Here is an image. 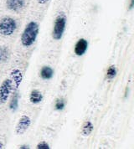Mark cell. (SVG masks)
I'll use <instances>...</instances> for the list:
<instances>
[{"label":"cell","mask_w":134,"mask_h":149,"mask_svg":"<svg viewBox=\"0 0 134 149\" xmlns=\"http://www.w3.org/2000/svg\"><path fill=\"white\" fill-rule=\"evenodd\" d=\"M40 33V24L36 21H29L23 30L20 43L24 48H29L35 43Z\"/></svg>","instance_id":"cell-1"},{"label":"cell","mask_w":134,"mask_h":149,"mask_svg":"<svg viewBox=\"0 0 134 149\" xmlns=\"http://www.w3.org/2000/svg\"><path fill=\"white\" fill-rule=\"evenodd\" d=\"M19 91V87L15 85L13 78H5L0 85V106H3L8 102L9 98L15 91Z\"/></svg>","instance_id":"cell-2"},{"label":"cell","mask_w":134,"mask_h":149,"mask_svg":"<svg viewBox=\"0 0 134 149\" xmlns=\"http://www.w3.org/2000/svg\"><path fill=\"white\" fill-rule=\"evenodd\" d=\"M18 29L17 20L10 16H4L0 19V35L3 37L12 36Z\"/></svg>","instance_id":"cell-3"},{"label":"cell","mask_w":134,"mask_h":149,"mask_svg":"<svg viewBox=\"0 0 134 149\" xmlns=\"http://www.w3.org/2000/svg\"><path fill=\"white\" fill-rule=\"evenodd\" d=\"M66 16L65 14L58 15L54 22L51 36L54 40H60L63 37L66 28Z\"/></svg>","instance_id":"cell-4"},{"label":"cell","mask_w":134,"mask_h":149,"mask_svg":"<svg viewBox=\"0 0 134 149\" xmlns=\"http://www.w3.org/2000/svg\"><path fill=\"white\" fill-rule=\"evenodd\" d=\"M31 118L28 115H22L20 117L19 121L17 122L15 128H14V133L16 135H23L29 130V127L31 126Z\"/></svg>","instance_id":"cell-5"},{"label":"cell","mask_w":134,"mask_h":149,"mask_svg":"<svg viewBox=\"0 0 134 149\" xmlns=\"http://www.w3.org/2000/svg\"><path fill=\"white\" fill-rule=\"evenodd\" d=\"M5 6L11 12L20 13L26 7V0H6Z\"/></svg>","instance_id":"cell-6"},{"label":"cell","mask_w":134,"mask_h":149,"mask_svg":"<svg viewBox=\"0 0 134 149\" xmlns=\"http://www.w3.org/2000/svg\"><path fill=\"white\" fill-rule=\"evenodd\" d=\"M87 49H88V41L84 38H81L75 43L74 47V53L77 56H82L86 54Z\"/></svg>","instance_id":"cell-7"},{"label":"cell","mask_w":134,"mask_h":149,"mask_svg":"<svg viewBox=\"0 0 134 149\" xmlns=\"http://www.w3.org/2000/svg\"><path fill=\"white\" fill-rule=\"evenodd\" d=\"M19 103H20V93H19V91H17L11 95V99H10L9 104H8L9 110L12 112L17 111V110L19 109Z\"/></svg>","instance_id":"cell-8"},{"label":"cell","mask_w":134,"mask_h":149,"mask_svg":"<svg viewBox=\"0 0 134 149\" xmlns=\"http://www.w3.org/2000/svg\"><path fill=\"white\" fill-rule=\"evenodd\" d=\"M29 99V102H31L33 105H38V104H40V102L43 101L44 95H43V94L40 92L39 90L34 89V90L31 91Z\"/></svg>","instance_id":"cell-9"},{"label":"cell","mask_w":134,"mask_h":149,"mask_svg":"<svg viewBox=\"0 0 134 149\" xmlns=\"http://www.w3.org/2000/svg\"><path fill=\"white\" fill-rule=\"evenodd\" d=\"M40 76L43 80H50L54 76L53 68L49 65H44L40 69Z\"/></svg>","instance_id":"cell-10"},{"label":"cell","mask_w":134,"mask_h":149,"mask_svg":"<svg viewBox=\"0 0 134 149\" xmlns=\"http://www.w3.org/2000/svg\"><path fill=\"white\" fill-rule=\"evenodd\" d=\"M11 51L7 45H0V64L7 63L10 60Z\"/></svg>","instance_id":"cell-11"},{"label":"cell","mask_w":134,"mask_h":149,"mask_svg":"<svg viewBox=\"0 0 134 149\" xmlns=\"http://www.w3.org/2000/svg\"><path fill=\"white\" fill-rule=\"evenodd\" d=\"M94 130V125L92 122L87 120L82 124V127L80 129V133L83 136H90Z\"/></svg>","instance_id":"cell-12"},{"label":"cell","mask_w":134,"mask_h":149,"mask_svg":"<svg viewBox=\"0 0 134 149\" xmlns=\"http://www.w3.org/2000/svg\"><path fill=\"white\" fill-rule=\"evenodd\" d=\"M66 102L63 97L57 98L54 102V109L56 111H63L66 107Z\"/></svg>","instance_id":"cell-13"},{"label":"cell","mask_w":134,"mask_h":149,"mask_svg":"<svg viewBox=\"0 0 134 149\" xmlns=\"http://www.w3.org/2000/svg\"><path fill=\"white\" fill-rule=\"evenodd\" d=\"M117 70L116 66L113 65H110L109 67L107 68V73H106V77H107V80L114 79L116 77V75H117Z\"/></svg>","instance_id":"cell-14"},{"label":"cell","mask_w":134,"mask_h":149,"mask_svg":"<svg viewBox=\"0 0 134 149\" xmlns=\"http://www.w3.org/2000/svg\"><path fill=\"white\" fill-rule=\"evenodd\" d=\"M36 148L37 149H50V147L49 145V143H47L45 141H42L40 142L36 145Z\"/></svg>","instance_id":"cell-15"},{"label":"cell","mask_w":134,"mask_h":149,"mask_svg":"<svg viewBox=\"0 0 134 149\" xmlns=\"http://www.w3.org/2000/svg\"><path fill=\"white\" fill-rule=\"evenodd\" d=\"M134 8V0H129V3H128V7H127V9L128 11H131L133 10Z\"/></svg>","instance_id":"cell-16"},{"label":"cell","mask_w":134,"mask_h":149,"mask_svg":"<svg viewBox=\"0 0 134 149\" xmlns=\"http://www.w3.org/2000/svg\"><path fill=\"white\" fill-rule=\"evenodd\" d=\"M50 0H36V2L40 4V5H44V4H46L47 3L49 2Z\"/></svg>","instance_id":"cell-17"},{"label":"cell","mask_w":134,"mask_h":149,"mask_svg":"<svg viewBox=\"0 0 134 149\" xmlns=\"http://www.w3.org/2000/svg\"><path fill=\"white\" fill-rule=\"evenodd\" d=\"M19 148L20 149H29L30 148V147H29V145H27V144H23V145H20V147H19Z\"/></svg>","instance_id":"cell-18"},{"label":"cell","mask_w":134,"mask_h":149,"mask_svg":"<svg viewBox=\"0 0 134 149\" xmlns=\"http://www.w3.org/2000/svg\"><path fill=\"white\" fill-rule=\"evenodd\" d=\"M128 92H129V88H128V87H126L125 93H124V98H127V96H128Z\"/></svg>","instance_id":"cell-19"},{"label":"cell","mask_w":134,"mask_h":149,"mask_svg":"<svg viewBox=\"0 0 134 149\" xmlns=\"http://www.w3.org/2000/svg\"><path fill=\"white\" fill-rule=\"evenodd\" d=\"M4 148V144L0 141V149H3Z\"/></svg>","instance_id":"cell-20"}]
</instances>
